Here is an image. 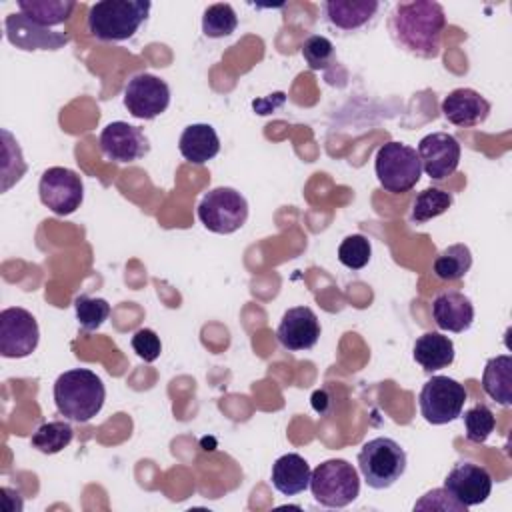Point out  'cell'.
<instances>
[{"label": "cell", "instance_id": "obj_26", "mask_svg": "<svg viewBox=\"0 0 512 512\" xmlns=\"http://www.w3.org/2000/svg\"><path fill=\"white\" fill-rule=\"evenodd\" d=\"M72 438H74V430L68 422L52 420L36 428V432L30 438V444L42 454H58L72 442Z\"/></svg>", "mask_w": 512, "mask_h": 512}, {"label": "cell", "instance_id": "obj_21", "mask_svg": "<svg viewBox=\"0 0 512 512\" xmlns=\"http://www.w3.org/2000/svg\"><path fill=\"white\" fill-rule=\"evenodd\" d=\"M178 150L190 164H206L220 152V138L210 124H188L180 134Z\"/></svg>", "mask_w": 512, "mask_h": 512}, {"label": "cell", "instance_id": "obj_33", "mask_svg": "<svg viewBox=\"0 0 512 512\" xmlns=\"http://www.w3.org/2000/svg\"><path fill=\"white\" fill-rule=\"evenodd\" d=\"M416 510H454V512H466V508L446 490V488H432L430 492H426L416 504H414V512Z\"/></svg>", "mask_w": 512, "mask_h": 512}, {"label": "cell", "instance_id": "obj_2", "mask_svg": "<svg viewBox=\"0 0 512 512\" xmlns=\"http://www.w3.org/2000/svg\"><path fill=\"white\" fill-rule=\"evenodd\" d=\"M104 400V382L88 368L66 370L54 382L56 410L72 422H90L102 410Z\"/></svg>", "mask_w": 512, "mask_h": 512}, {"label": "cell", "instance_id": "obj_3", "mask_svg": "<svg viewBox=\"0 0 512 512\" xmlns=\"http://www.w3.org/2000/svg\"><path fill=\"white\" fill-rule=\"evenodd\" d=\"M152 4L146 0H102L90 6L88 32L100 42L130 40L146 22Z\"/></svg>", "mask_w": 512, "mask_h": 512}, {"label": "cell", "instance_id": "obj_31", "mask_svg": "<svg viewBox=\"0 0 512 512\" xmlns=\"http://www.w3.org/2000/svg\"><path fill=\"white\" fill-rule=\"evenodd\" d=\"M372 258V244L364 234H350L338 246V260L350 270L364 268Z\"/></svg>", "mask_w": 512, "mask_h": 512}, {"label": "cell", "instance_id": "obj_4", "mask_svg": "<svg viewBox=\"0 0 512 512\" xmlns=\"http://www.w3.org/2000/svg\"><path fill=\"white\" fill-rule=\"evenodd\" d=\"M308 488L320 506L346 508L360 494V476L348 460L330 458L312 470Z\"/></svg>", "mask_w": 512, "mask_h": 512}, {"label": "cell", "instance_id": "obj_29", "mask_svg": "<svg viewBox=\"0 0 512 512\" xmlns=\"http://www.w3.org/2000/svg\"><path fill=\"white\" fill-rule=\"evenodd\" d=\"M76 320L82 330L94 332L98 330L110 316V304L104 298H94L88 294H80L74 300Z\"/></svg>", "mask_w": 512, "mask_h": 512}, {"label": "cell", "instance_id": "obj_5", "mask_svg": "<svg viewBox=\"0 0 512 512\" xmlns=\"http://www.w3.org/2000/svg\"><path fill=\"white\" fill-rule=\"evenodd\" d=\"M358 470L370 488L386 490L406 472V452L392 438H372L358 452Z\"/></svg>", "mask_w": 512, "mask_h": 512}, {"label": "cell", "instance_id": "obj_12", "mask_svg": "<svg viewBox=\"0 0 512 512\" xmlns=\"http://www.w3.org/2000/svg\"><path fill=\"white\" fill-rule=\"evenodd\" d=\"M100 150L106 160L128 164L144 158L150 152V140L142 128L116 120L102 128Z\"/></svg>", "mask_w": 512, "mask_h": 512}, {"label": "cell", "instance_id": "obj_17", "mask_svg": "<svg viewBox=\"0 0 512 512\" xmlns=\"http://www.w3.org/2000/svg\"><path fill=\"white\" fill-rule=\"evenodd\" d=\"M440 110L450 124L472 128L486 122L492 106L480 92L472 88H456L448 96H444Z\"/></svg>", "mask_w": 512, "mask_h": 512}, {"label": "cell", "instance_id": "obj_24", "mask_svg": "<svg viewBox=\"0 0 512 512\" xmlns=\"http://www.w3.org/2000/svg\"><path fill=\"white\" fill-rule=\"evenodd\" d=\"M20 14L30 18L32 22L52 28L58 24H64L72 10L76 8V2L72 0H20L18 2Z\"/></svg>", "mask_w": 512, "mask_h": 512}, {"label": "cell", "instance_id": "obj_34", "mask_svg": "<svg viewBox=\"0 0 512 512\" xmlns=\"http://www.w3.org/2000/svg\"><path fill=\"white\" fill-rule=\"evenodd\" d=\"M132 348L144 362H154L162 352V342L154 330L140 328L132 336Z\"/></svg>", "mask_w": 512, "mask_h": 512}, {"label": "cell", "instance_id": "obj_15", "mask_svg": "<svg viewBox=\"0 0 512 512\" xmlns=\"http://www.w3.org/2000/svg\"><path fill=\"white\" fill-rule=\"evenodd\" d=\"M6 38L12 46L32 52V50H58L70 42L66 32H56L44 28L24 14H8L4 20Z\"/></svg>", "mask_w": 512, "mask_h": 512}, {"label": "cell", "instance_id": "obj_1", "mask_svg": "<svg viewBox=\"0 0 512 512\" xmlns=\"http://www.w3.org/2000/svg\"><path fill=\"white\" fill-rule=\"evenodd\" d=\"M390 36L398 46L418 58H436L440 54L446 14L442 4L432 0L400 2L388 20Z\"/></svg>", "mask_w": 512, "mask_h": 512}, {"label": "cell", "instance_id": "obj_9", "mask_svg": "<svg viewBox=\"0 0 512 512\" xmlns=\"http://www.w3.org/2000/svg\"><path fill=\"white\" fill-rule=\"evenodd\" d=\"M40 202L56 216L76 212L84 200L82 178L64 166H52L42 172L38 182Z\"/></svg>", "mask_w": 512, "mask_h": 512}, {"label": "cell", "instance_id": "obj_8", "mask_svg": "<svg viewBox=\"0 0 512 512\" xmlns=\"http://www.w3.org/2000/svg\"><path fill=\"white\" fill-rule=\"evenodd\" d=\"M466 402V388L448 376H432L424 382L418 404L420 414L428 424L442 426L462 416Z\"/></svg>", "mask_w": 512, "mask_h": 512}, {"label": "cell", "instance_id": "obj_13", "mask_svg": "<svg viewBox=\"0 0 512 512\" xmlns=\"http://www.w3.org/2000/svg\"><path fill=\"white\" fill-rule=\"evenodd\" d=\"M420 166L432 180H446L460 164V144L448 132L426 134L418 144Z\"/></svg>", "mask_w": 512, "mask_h": 512}, {"label": "cell", "instance_id": "obj_27", "mask_svg": "<svg viewBox=\"0 0 512 512\" xmlns=\"http://www.w3.org/2000/svg\"><path fill=\"white\" fill-rule=\"evenodd\" d=\"M454 198L450 192L440 190V188H424L422 192H418V196L414 198L412 204V212H410V220L414 224H424L440 214H444L450 206H452Z\"/></svg>", "mask_w": 512, "mask_h": 512}, {"label": "cell", "instance_id": "obj_18", "mask_svg": "<svg viewBox=\"0 0 512 512\" xmlns=\"http://www.w3.org/2000/svg\"><path fill=\"white\" fill-rule=\"evenodd\" d=\"M432 318L440 330L460 334L474 322V304L464 292L444 290L432 302Z\"/></svg>", "mask_w": 512, "mask_h": 512}, {"label": "cell", "instance_id": "obj_10", "mask_svg": "<svg viewBox=\"0 0 512 512\" xmlns=\"http://www.w3.org/2000/svg\"><path fill=\"white\" fill-rule=\"evenodd\" d=\"M40 340V328L32 312L10 306L0 312V354L4 358L30 356Z\"/></svg>", "mask_w": 512, "mask_h": 512}, {"label": "cell", "instance_id": "obj_22", "mask_svg": "<svg viewBox=\"0 0 512 512\" xmlns=\"http://www.w3.org/2000/svg\"><path fill=\"white\" fill-rule=\"evenodd\" d=\"M412 358L426 372H436L454 362V342L440 332H426L416 338Z\"/></svg>", "mask_w": 512, "mask_h": 512}, {"label": "cell", "instance_id": "obj_30", "mask_svg": "<svg viewBox=\"0 0 512 512\" xmlns=\"http://www.w3.org/2000/svg\"><path fill=\"white\" fill-rule=\"evenodd\" d=\"M464 428L466 438L474 444H482L488 440V436L494 432L496 418L494 412L486 404H474L464 412Z\"/></svg>", "mask_w": 512, "mask_h": 512}, {"label": "cell", "instance_id": "obj_14", "mask_svg": "<svg viewBox=\"0 0 512 512\" xmlns=\"http://www.w3.org/2000/svg\"><path fill=\"white\" fill-rule=\"evenodd\" d=\"M444 488L464 506H478L486 502L492 492L490 472L474 462H458L444 478Z\"/></svg>", "mask_w": 512, "mask_h": 512}, {"label": "cell", "instance_id": "obj_11", "mask_svg": "<svg viewBox=\"0 0 512 512\" xmlns=\"http://www.w3.org/2000/svg\"><path fill=\"white\" fill-rule=\"evenodd\" d=\"M124 106L138 120H154L170 106V86L150 74H134L124 88Z\"/></svg>", "mask_w": 512, "mask_h": 512}, {"label": "cell", "instance_id": "obj_28", "mask_svg": "<svg viewBox=\"0 0 512 512\" xmlns=\"http://www.w3.org/2000/svg\"><path fill=\"white\" fill-rule=\"evenodd\" d=\"M236 26H238V16L230 4L218 2L204 10L202 32L206 38L230 36L236 30Z\"/></svg>", "mask_w": 512, "mask_h": 512}, {"label": "cell", "instance_id": "obj_6", "mask_svg": "<svg viewBox=\"0 0 512 512\" xmlns=\"http://www.w3.org/2000/svg\"><path fill=\"white\" fill-rule=\"evenodd\" d=\"M374 172L378 184L386 192L404 194L418 184L422 176V166L418 152L412 146L390 140L378 148L374 158Z\"/></svg>", "mask_w": 512, "mask_h": 512}, {"label": "cell", "instance_id": "obj_16", "mask_svg": "<svg viewBox=\"0 0 512 512\" xmlns=\"http://www.w3.org/2000/svg\"><path fill=\"white\" fill-rule=\"evenodd\" d=\"M276 338L282 348L290 352L310 350L320 338V322L312 308L294 306L282 314V320L276 328Z\"/></svg>", "mask_w": 512, "mask_h": 512}, {"label": "cell", "instance_id": "obj_25", "mask_svg": "<svg viewBox=\"0 0 512 512\" xmlns=\"http://www.w3.org/2000/svg\"><path fill=\"white\" fill-rule=\"evenodd\" d=\"M432 268L440 280H460L472 268V252L466 244H450L436 256Z\"/></svg>", "mask_w": 512, "mask_h": 512}, {"label": "cell", "instance_id": "obj_19", "mask_svg": "<svg viewBox=\"0 0 512 512\" xmlns=\"http://www.w3.org/2000/svg\"><path fill=\"white\" fill-rule=\"evenodd\" d=\"M378 8H380V2H376V0H328V2H324L326 20L342 32H354L358 28H364L376 16Z\"/></svg>", "mask_w": 512, "mask_h": 512}, {"label": "cell", "instance_id": "obj_7", "mask_svg": "<svg viewBox=\"0 0 512 512\" xmlns=\"http://www.w3.org/2000/svg\"><path fill=\"white\" fill-rule=\"evenodd\" d=\"M198 220L214 234H232L246 224L248 202L230 186L212 188L198 204Z\"/></svg>", "mask_w": 512, "mask_h": 512}, {"label": "cell", "instance_id": "obj_23", "mask_svg": "<svg viewBox=\"0 0 512 512\" xmlns=\"http://www.w3.org/2000/svg\"><path fill=\"white\" fill-rule=\"evenodd\" d=\"M482 390L500 406L512 404V356L498 354L488 358L482 372Z\"/></svg>", "mask_w": 512, "mask_h": 512}, {"label": "cell", "instance_id": "obj_20", "mask_svg": "<svg viewBox=\"0 0 512 512\" xmlns=\"http://www.w3.org/2000/svg\"><path fill=\"white\" fill-rule=\"evenodd\" d=\"M310 464L296 452H288L272 464V486L284 496H296L310 486Z\"/></svg>", "mask_w": 512, "mask_h": 512}, {"label": "cell", "instance_id": "obj_32", "mask_svg": "<svg viewBox=\"0 0 512 512\" xmlns=\"http://www.w3.org/2000/svg\"><path fill=\"white\" fill-rule=\"evenodd\" d=\"M302 56L312 70H326L336 60L334 44L326 36H320V34H312L304 40Z\"/></svg>", "mask_w": 512, "mask_h": 512}]
</instances>
